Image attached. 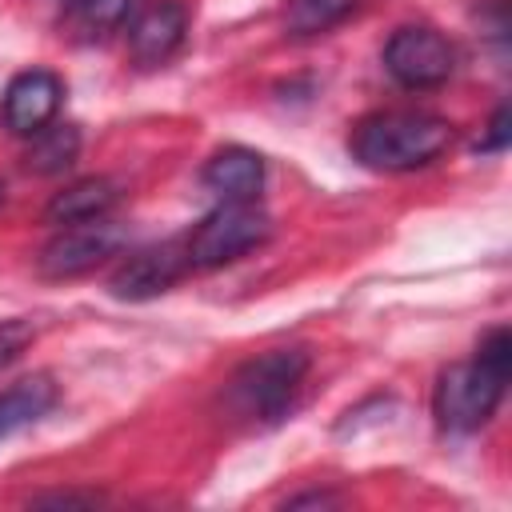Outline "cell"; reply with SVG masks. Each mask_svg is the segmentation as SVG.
<instances>
[{"label": "cell", "instance_id": "obj_9", "mask_svg": "<svg viewBox=\"0 0 512 512\" xmlns=\"http://www.w3.org/2000/svg\"><path fill=\"white\" fill-rule=\"evenodd\" d=\"M188 32V8L180 0H160L152 8H144L132 24H128V52L132 64L140 68H156L164 60H172V52L184 44Z\"/></svg>", "mask_w": 512, "mask_h": 512}, {"label": "cell", "instance_id": "obj_14", "mask_svg": "<svg viewBox=\"0 0 512 512\" xmlns=\"http://www.w3.org/2000/svg\"><path fill=\"white\" fill-rule=\"evenodd\" d=\"M360 0H288L284 4V24L292 36H320L348 20Z\"/></svg>", "mask_w": 512, "mask_h": 512}, {"label": "cell", "instance_id": "obj_11", "mask_svg": "<svg viewBox=\"0 0 512 512\" xmlns=\"http://www.w3.org/2000/svg\"><path fill=\"white\" fill-rule=\"evenodd\" d=\"M120 200V184L112 176H88L68 184L64 192H56L44 208L48 224H84V220H100L116 208Z\"/></svg>", "mask_w": 512, "mask_h": 512}, {"label": "cell", "instance_id": "obj_10", "mask_svg": "<svg viewBox=\"0 0 512 512\" xmlns=\"http://www.w3.org/2000/svg\"><path fill=\"white\" fill-rule=\"evenodd\" d=\"M200 180H204V188L216 192L220 200H256L260 188H264V156L252 152V148H240V144L220 148V152L204 164Z\"/></svg>", "mask_w": 512, "mask_h": 512}, {"label": "cell", "instance_id": "obj_6", "mask_svg": "<svg viewBox=\"0 0 512 512\" xmlns=\"http://www.w3.org/2000/svg\"><path fill=\"white\" fill-rule=\"evenodd\" d=\"M124 244V232L120 224L112 220H84V224H68L64 232H56L44 252H40V272L48 280H72V276H84L92 272L96 264H104L108 256H116Z\"/></svg>", "mask_w": 512, "mask_h": 512}, {"label": "cell", "instance_id": "obj_16", "mask_svg": "<svg viewBox=\"0 0 512 512\" xmlns=\"http://www.w3.org/2000/svg\"><path fill=\"white\" fill-rule=\"evenodd\" d=\"M32 340H36L32 320H24V316H16V320H0V368L12 364Z\"/></svg>", "mask_w": 512, "mask_h": 512}, {"label": "cell", "instance_id": "obj_4", "mask_svg": "<svg viewBox=\"0 0 512 512\" xmlns=\"http://www.w3.org/2000/svg\"><path fill=\"white\" fill-rule=\"evenodd\" d=\"M268 232H272V220L264 208H256V200H220V208H212L192 228L184 248H188L192 268H220L260 248Z\"/></svg>", "mask_w": 512, "mask_h": 512}, {"label": "cell", "instance_id": "obj_13", "mask_svg": "<svg viewBox=\"0 0 512 512\" xmlns=\"http://www.w3.org/2000/svg\"><path fill=\"white\" fill-rule=\"evenodd\" d=\"M80 152V128L76 124H56V128H40L24 152V168L36 176H56L64 172Z\"/></svg>", "mask_w": 512, "mask_h": 512}, {"label": "cell", "instance_id": "obj_17", "mask_svg": "<svg viewBox=\"0 0 512 512\" xmlns=\"http://www.w3.org/2000/svg\"><path fill=\"white\" fill-rule=\"evenodd\" d=\"M508 124H512L508 104H500V108H496V116H492V124H488V136H484L476 148H480V152H504V148H508V136H512V128H508Z\"/></svg>", "mask_w": 512, "mask_h": 512}, {"label": "cell", "instance_id": "obj_15", "mask_svg": "<svg viewBox=\"0 0 512 512\" xmlns=\"http://www.w3.org/2000/svg\"><path fill=\"white\" fill-rule=\"evenodd\" d=\"M76 12H80L84 32H108V28H116V24L128 20L132 0H80Z\"/></svg>", "mask_w": 512, "mask_h": 512}, {"label": "cell", "instance_id": "obj_8", "mask_svg": "<svg viewBox=\"0 0 512 512\" xmlns=\"http://www.w3.org/2000/svg\"><path fill=\"white\" fill-rule=\"evenodd\" d=\"M60 96H64L60 76H52L48 68H28V72L12 76V84L4 88L0 120L12 136H36L44 124H52Z\"/></svg>", "mask_w": 512, "mask_h": 512}, {"label": "cell", "instance_id": "obj_3", "mask_svg": "<svg viewBox=\"0 0 512 512\" xmlns=\"http://www.w3.org/2000/svg\"><path fill=\"white\" fill-rule=\"evenodd\" d=\"M304 372H308L304 348H268L236 368V376L228 380V400L240 416L272 424L292 408Z\"/></svg>", "mask_w": 512, "mask_h": 512}, {"label": "cell", "instance_id": "obj_19", "mask_svg": "<svg viewBox=\"0 0 512 512\" xmlns=\"http://www.w3.org/2000/svg\"><path fill=\"white\" fill-rule=\"evenodd\" d=\"M288 504H292V508H304V504H336V496H328V492H308V496H292Z\"/></svg>", "mask_w": 512, "mask_h": 512}, {"label": "cell", "instance_id": "obj_21", "mask_svg": "<svg viewBox=\"0 0 512 512\" xmlns=\"http://www.w3.org/2000/svg\"><path fill=\"white\" fill-rule=\"evenodd\" d=\"M0 204H4V180H0Z\"/></svg>", "mask_w": 512, "mask_h": 512}, {"label": "cell", "instance_id": "obj_2", "mask_svg": "<svg viewBox=\"0 0 512 512\" xmlns=\"http://www.w3.org/2000/svg\"><path fill=\"white\" fill-rule=\"evenodd\" d=\"M448 144H452V124L448 120H440L432 112H408V108L372 112L348 136L352 156L364 168H372V172H412V168H424Z\"/></svg>", "mask_w": 512, "mask_h": 512}, {"label": "cell", "instance_id": "obj_20", "mask_svg": "<svg viewBox=\"0 0 512 512\" xmlns=\"http://www.w3.org/2000/svg\"><path fill=\"white\" fill-rule=\"evenodd\" d=\"M60 4H68V8H76V4H80V0H60Z\"/></svg>", "mask_w": 512, "mask_h": 512}, {"label": "cell", "instance_id": "obj_1", "mask_svg": "<svg viewBox=\"0 0 512 512\" xmlns=\"http://www.w3.org/2000/svg\"><path fill=\"white\" fill-rule=\"evenodd\" d=\"M508 372H512V336H508V328H492L480 340L472 360L440 372L436 392H432L436 424L444 432H460V436L484 428L504 400Z\"/></svg>", "mask_w": 512, "mask_h": 512}, {"label": "cell", "instance_id": "obj_7", "mask_svg": "<svg viewBox=\"0 0 512 512\" xmlns=\"http://www.w3.org/2000/svg\"><path fill=\"white\" fill-rule=\"evenodd\" d=\"M192 268L188 248L180 240H164V244H148L132 256L120 260V268L108 276V292L116 300H156L160 292H168L184 272Z\"/></svg>", "mask_w": 512, "mask_h": 512}, {"label": "cell", "instance_id": "obj_12", "mask_svg": "<svg viewBox=\"0 0 512 512\" xmlns=\"http://www.w3.org/2000/svg\"><path fill=\"white\" fill-rule=\"evenodd\" d=\"M52 404H56V384H52L48 376H28V380L12 384V388L0 396V440L12 436L16 428L40 420Z\"/></svg>", "mask_w": 512, "mask_h": 512}, {"label": "cell", "instance_id": "obj_5", "mask_svg": "<svg viewBox=\"0 0 512 512\" xmlns=\"http://www.w3.org/2000/svg\"><path fill=\"white\" fill-rule=\"evenodd\" d=\"M384 68L404 88H436L452 76L456 52L436 28L408 24V28H396L392 40L384 44Z\"/></svg>", "mask_w": 512, "mask_h": 512}, {"label": "cell", "instance_id": "obj_18", "mask_svg": "<svg viewBox=\"0 0 512 512\" xmlns=\"http://www.w3.org/2000/svg\"><path fill=\"white\" fill-rule=\"evenodd\" d=\"M32 504H48V508H88L96 504V496H72V492H56V496H40Z\"/></svg>", "mask_w": 512, "mask_h": 512}]
</instances>
